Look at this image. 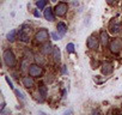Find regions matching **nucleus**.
<instances>
[{
	"label": "nucleus",
	"mask_w": 122,
	"mask_h": 115,
	"mask_svg": "<svg viewBox=\"0 0 122 115\" xmlns=\"http://www.w3.org/2000/svg\"><path fill=\"white\" fill-rule=\"evenodd\" d=\"M28 72H29V76L35 77V78H40V77H42V74H43V68H42L41 65H38V64H32V65L29 66Z\"/></svg>",
	"instance_id": "nucleus-2"
},
{
	"label": "nucleus",
	"mask_w": 122,
	"mask_h": 115,
	"mask_svg": "<svg viewBox=\"0 0 122 115\" xmlns=\"http://www.w3.org/2000/svg\"><path fill=\"white\" fill-rule=\"evenodd\" d=\"M53 60L56 64H59L60 60H61V52H60V49L57 47H54V50H53Z\"/></svg>",
	"instance_id": "nucleus-12"
},
{
	"label": "nucleus",
	"mask_w": 122,
	"mask_h": 115,
	"mask_svg": "<svg viewBox=\"0 0 122 115\" xmlns=\"http://www.w3.org/2000/svg\"><path fill=\"white\" fill-rule=\"evenodd\" d=\"M22 82H23V85H24L26 89H31V88L34 86V84H35L31 76H30V77H23Z\"/></svg>",
	"instance_id": "nucleus-10"
},
{
	"label": "nucleus",
	"mask_w": 122,
	"mask_h": 115,
	"mask_svg": "<svg viewBox=\"0 0 122 115\" xmlns=\"http://www.w3.org/2000/svg\"><path fill=\"white\" fill-rule=\"evenodd\" d=\"M110 52L114 53V54H118L121 50H122V40L121 38H114L111 42H110Z\"/></svg>",
	"instance_id": "nucleus-4"
},
{
	"label": "nucleus",
	"mask_w": 122,
	"mask_h": 115,
	"mask_svg": "<svg viewBox=\"0 0 122 115\" xmlns=\"http://www.w3.org/2000/svg\"><path fill=\"white\" fill-rule=\"evenodd\" d=\"M6 80H7V83L10 84V86H11V88H13V85H12V82H11V80H10V79H9L7 77H6Z\"/></svg>",
	"instance_id": "nucleus-24"
},
{
	"label": "nucleus",
	"mask_w": 122,
	"mask_h": 115,
	"mask_svg": "<svg viewBox=\"0 0 122 115\" xmlns=\"http://www.w3.org/2000/svg\"><path fill=\"white\" fill-rule=\"evenodd\" d=\"M16 35H17V31H16V30H12L11 32H9V34H7V40H9L10 42L15 41V38H16Z\"/></svg>",
	"instance_id": "nucleus-16"
},
{
	"label": "nucleus",
	"mask_w": 122,
	"mask_h": 115,
	"mask_svg": "<svg viewBox=\"0 0 122 115\" xmlns=\"http://www.w3.org/2000/svg\"><path fill=\"white\" fill-rule=\"evenodd\" d=\"M112 71H114V66H112L111 63L105 61V63L102 65V73H103L104 76H108V74L112 73Z\"/></svg>",
	"instance_id": "nucleus-7"
},
{
	"label": "nucleus",
	"mask_w": 122,
	"mask_h": 115,
	"mask_svg": "<svg viewBox=\"0 0 122 115\" xmlns=\"http://www.w3.org/2000/svg\"><path fill=\"white\" fill-rule=\"evenodd\" d=\"M99 40L101 38H98V36L96 34H92L91 36H89V38L86 41L87 48L91 49V50H97L98 49V46H99Z\"/></svg>",
	"instance_id": "nucleus-3"
},
{
	"label": "nucleus",
	"mask_w": 122,
	"mask_h": 115,
	"mask_svg": "<svg viewBox=\"0 0 122 115\" xmlns=\"http://www.w3.org/2000/svg\"><path fill=\"white\" fill-rule=\"evenodd\" d=\"M43 16H44V18H46L47 21H49V22H53V21L55 19V16H54V13H53V9H51V7H46Z\"/></svg>",
	"instance_id": "nucleus-8"
},
{
	"label": "nucleus",
	"mask_w": 122,
	"mask_h": 115,
	"mask_svg": "<svg viewBox=\"0 0 122 115\" xmlns=\"http://www.w3.org/2000/svg\"><path fill=\"white\" fill-rule=\"evenodd\" d=\"M51 1H56V0H51Z\"/></svg>",
	"instance_id": "nucleus-26"
},
{
	"label": "nucleus",
	"mask_w": 122,
	"mask_h": 115,
	"mask_svg": "<svg viewBox=\"0 0 122 115\" xmlns=\"http://www.w3.org/2000/svg\"><path fill=\"white\" fill-rule=\"evenodd\" d=\"M3 56H4V63L7 67L13 68L17 65V59H16V56H15V54H13V52L11 49H6L4 52Z\"/></svg>",
	"instance_id": "nucleus-1"
},
{
	"label": "nucleus",
	"mask_w": 122,
	"mask_h": 115,
	"mask_svg": "<svg viewBox=\"0 0 122 115\" xmlns=\"http://www.w3.org/2000/svg\"><path fill=\"white\" fill-rule=\"evenodd\" d=\"M47 4V0H37V7L38 9H43Z\"/></svg>",
	"instance_id": "nucleus-18"
},
{
	"label": "nucleus",
	"mask_w": 122,
	"mask_h": 115,
	"mask_svg": "<svg viewBox=\"0 0 122 115\" xmlns=\"http://www.w3.org/2000/svg\"><path fill=\"white\" fill-rule=\"evenodd\" d=\"M35 16L36 17H40V12H35Z\"/></svg>",
	"instance_id": "nucleus-25"
},
{
	"label": "nucleus",
	"mask_w": 122,
	"mask_h": 115,
	"mask_svg": "<svg viewBox=\"0 0 122 115\" xmlns=\"http://www.w3.org/2000/svg\"><path fill=\"white\" fill-rule=\"evenodd\" d=\"M56 29H57V32H59L61 36H64V35L67 32V25H66L64 22H59Z\"/></svg>",
	"instance_id": "nucleus-11"
},
{
	"label": "nucleus",
	"mask_w": 122,
	"mask_h": 115,
	"mask_svg": "<svg viewBox=\"0 0 122 115\" xmlns=\"http://www.w3.org/2000/svg\"><path fill=\"white\" fill-rule=\"evenodd\" d=\"M18 37H19V40L23 41V42H28V41H29V34H26L24 30H22V31L19 32Z\"/></svg>",
	"instance_id": "nucleus-14"
},
{
	"label": "nucleus",
	"mask_w": 122,
	"mask_h": 115,
	"mask_svg": "<svg viewBox=\"0 0 122 115\" xmlns=\"http://www.w3.org/2000/svg\"><path fill=\"white\" fill-rule=\"evenodd\" d=\"M38 91L42 94V96H43V97H46V96H47V89H46V86H41V88L38 89Z\"/></svg>",
	"instance_id": "nucleus-19"
},
{
	"label": "nucleus",
	"mask_w": 122,
	"mask_h": 115,
	"mask_svg": "<svg viewBox=\"0 0 122 115\" xmlns=\"http://www.w3.org/2000/svg\"><path fill=\"white\" fill-rule=\"evenodd\" d=\"M35 60H36V63H37L38 65H40V64H41V65L46 64V60L43 59L42 56H38V55H36V56H35Z\"/></svg>",
	"instance_id": "nucleus-17"
},
{
	"label": "nucleus",
	"mask_w": 122,
	"mask_h": 115,
	"mask_svg": "<svg viewBox=\"0 0 122 115\" xmlns=\"http://www.w3.org/2000/svg\"><path fill=\"white\" fill-rule=\"evenodd\" d=\"M15 92H16V95L18 96V98H20V99H24V96H23V94H22L19 90H15Z\"/></svg>",
	"instance_id": "nucleus-21"
},
{
	"label": "nucleus",
	"mask_w": 122,
	"mask_h": 115,
	"mask_svg": "<svg viewBox=\"0 0 122 115\" xmlns=\"http://www.w3.org/2000/svg\"><path fill=\"white\" fill-rule=\"evenodd\" d=\"M74 48V46H73V43H70V44H67V50L70 52V53H73V49Z\"/></svg>",
	"instance_id": "nucleus-20"
},
{
	"label": "nucleus",
	"mask_w": 122,
	"mask_h": 115,
	"mask_svg": "<svg viewBox=\"0 0 122 115\" xmlns=\"http://www.w3.org/2000/svg\"><path fill=\"white\" fill-rule=\"evenodd\" d=\"M55 13L59 16V17H64L66 13H67V11H68V5L65 3V1H61V3H59L56 6H55Z\"/></svg>",
	"instance_id": "nucleus-6"
},
{
	"label": "nucleus",
	"mask_w": 122,
	"mask_h": 115,
	"mask_svg": "<svg viewBox=\"0 0 122 115\" xmlns=\"http://www.w3.org/2000/svg\"><path fill=\"white\" fill-rule=\"evenodd\" d=\"M53 50H54V47L50 44V43H47L43 48H42V53L44 55H49V54H53Z\"/></svg>",
	"instance_id": "nucleus-13"
},
{
	"label": "nucleus",
	"mask_w": 122,
	"mask_h": 115,
	"mask_svg": "<svg viewBox=\"0 0 122 115\" xmlns=\"http://www.w3.org/2000/svg\"><path fill=\"white\" fill-rule=\"evenodd\" d=\"M107 3L109 5H114V4H116V0H107Z\"/></svg>",
	"instance_id": "nucleus-23"
},
{
	"label": "nucleus",
	"mask_w": 122,
	"mask_h": 115,
	"mask_svg": "<svg viewBox=\"0 0 122 115\" xmlns=\"http://www.w3.org/2000/svg\"><path fill=\"white\" fill-rule=\"evenodd\" d=\"M99 38H101V43H102L103 47H107L109 44V35H108V32L105 30L101 31V37Z\"/></svg>",
	"instance_id": "nucleus-9"
},
{
	"label": "nucleus",
	"mask_w": 122,
	"mask_h": 115,
	"mask_svg": "<svg viewBox=\"0 0 122 115\" xmlns=\"http://www.w3.org/2000/svg\"><path fill=\"white\" fill-rule=\"evenodd\" d=\"M120 29H121V26H120L118 24H115V25H112V23L110 24V31H111L112 34H117V32L120 31Z\"/></svg>",
	"instance_id": "nucleus-15"
},
{
	"label": "nucleus",
	"mask_w": 122,
	"mask_h": 115,
	"mask_svg": "<svg viewBox=\"0 0 122 115\" xmlns=\"http://www.w3.org/2000/svg\"><path fill=\"white\" fill-rule=\"evenodd\" d=\"M49 37V32L47 29H41L36 35H35V42L36 43H44Z\"/></svg>",
	"instance_id": "nucleus-5"
},
{
	"label": "nucleus",
	"mask_w": 122,
	"mask_h": 115,
	"mask_svg": "<svg viewBox=\"0 0 122 115\" xmlns=\"http://www.w3.org/2000/svg\"><path fill=\"white\" fill-rule=\"evenodd\" d=\"M51 36H53L54 40H60V37H61V35H56V32H53Z\"/></svg>",
	"instance_id": "nucleus-22"
}]
</instances>
